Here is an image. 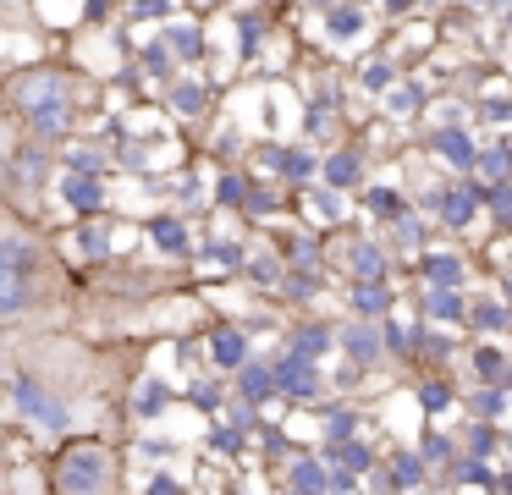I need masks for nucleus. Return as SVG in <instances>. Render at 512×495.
Here are the masks:
<instances>
[{"label":"nucleus","instance_id":"1","mask_svg":"<svg viewBox=\"0 0 512 495\" xmlns=\"http://www.w3.org/2000/svg\"><path fill=\"white\" fill-rule=\"evenodd\" d=\"M61 292H67V281H61L56 253L17 215V204H6V215H0V319L23 325L28 308L56 303Z\"/></svg>","mask_w":512,"mask_h":495},{"label":"nucleus","instance_id":"2","mask_svg":"<svg viewBox=\"0 0 512 495\" xmlns=\"http://www.w3.org/2000/svg\"><path fill=\"white\" fill-rule=\"evenodd\" d=\"M50 495H122V451L94 435L67 440L50 462Z\"/></svg>","mask_w":512,"mask_h":495},{"label":"nucleus","instance_id":"3","mask_svg":"<svg viewBox=\"0 0 512 495\" xmlns=\"http://www.w3.org/2000/svg\"><path fill=\"white\" fill-rule=\"evenodd\" d=\"M78 94H83V83L72 72H61V66H28V72H17L6 83V99H12L17 116L45 110V105H72Z\"/></svg>","mask_w":512,"mask_h":495},{"label":"nucleus","instance_id":"4","mask_svg":"<svg viewBox=\"0 0 512 495\" xmlns=\"http://www.w3.org/2000/svg\"><path fill=\"white\" fill-rule=\"evenodd\" d=\"M50 165H56V154H50L45 143H34V138H17L12 143V160H6V187H12V204L23 193H34V187L50 182Z\"/></svg>","mask_w":512,"mask_h":495},{"label":"nucleus","instance_id":"5","mask_svg":"<svg viewBox=\"0 0 512 495\" xmlns=\"http://www.w3.org/2000/svg\"><path fill=\"white\" fill-rule=\"evenodd\" d=\"M17 121H23V132L34 143H45V149H50V143H61L72 127H78L72 105H45V110H28V116H17Z\"/></svg>","mask_w":512,"mask_h":495},{"label":"nucleus","instance_id":"6","mask_svg":"<svg viewBox=\"0 0 512 495\" xmlns=\"http://www.w3.org/2000/svg\"><path fill=\"white\" fill-rule=\"evenodd\" d=\"M270 374H276V391H287V396H309V402L320 396V369L309 358H298V352H287Z\"/></svg>","mask_w":512,"mask_h":495},{"label":"nucleus","instance_id":"7","mask_svg":"<svg viewBox=\"0 0 512 495\" xmlns=\"http://www.w3.org/2000/svg\"><path fill=\"white\" fill-rule=\"evenodd\" d=\"M380 330L369 325V319H353L347 325V336H342V347H347V358L353 363H380V352H386V341H375Z\"/></svg>","mask_w":512,"mask_h":495},{"label":"nucleus","instance_id":"8","mask_svg":"<svg viewBox=\"0 0 512 495\" xmlns=\"http://www.w3.org/2000/svg\"><path fill=\"white\" fill-rule=\"evenodd\" d=\"M210 358L221 363V369H243L248 363V341H243V330H232V325H221L210 336Z\"/></svg>","mask_w":512,"mask_h":495},{"label":"nucleus","instance_id":"9","mask_svg":"<svg viewBox=\"0 0 512 495\" xmlns=\"http://www.w3.org/2000/svg\"><path fill=\"white\" fill-rule=\"evenodd\" d=\"M347 303H353L364 319H380L391 308V297H386V286H380V281H358L353 292H347Z\"/></svg>","mask_w":512,"mask_h":495},{"label":"nucleus","instance_id":"10","mask_svg":"<svg viewBox=\"0 0 512 495\" xmlns=\"http://www.w3.org/2000/svg\"><path fill=\"white\" fill-rule=\"evenodd\" d=\"M325 347H331V330H325V325H298V330H292V352H298V358L314 363Z\"/></svg>","mask_w":512,"mask_h":495},{"label":"nucleus","instance_id":"11","mask_svg":"<svg viewBox=\"0 0 512 495\" xmlns=\"http://www.w3.org/2000/svg\"><path fill=\"white\" fill-rule=\"evenodd\" d=\"M325 176H331L336 187H347V182H358V176H364V160H358L353 149H342V154H336L331 165H325Z\"/></svg>","mask_w":512,"mask_h":495},{"label":"nucleus","instance_id":"12","mask_svg":"<svg viewBox=\"0 0 512 495\" xmlns=\"http://www.w3.org/2000/svg\"><path fill=\"white\" fill-rule=\"evenodd\" d=\"M380 253H375V242H358V253H353V275L358 281H380Z\"/></svg>","mask_w":512,"mask_h":495},{"label":"nucleus","instance_id":"13","mask_svg":"<svg viewBox=\"0 0 512 495\" xmlns=\"http://www.w3.org/2000/svg\"><path fill=\"white\" fill-rule=\"evenodd\" d=\"M67 198H72L78 215H94V209H100V187L94 182H67Z\"/></svg>","mask_w":512,"mask_h":495},{"label":"nucleus","instance_id":"14","mask_svg":"<svg viewBox=\"0 0 512 495\" xmlns=\"http://www.w3.org/2000/svg\"><path fill=\"white\" fill-rule=\"evenodd\" d=\"M292 484H298L303 495H320V490H325V473H320V462H298V473H292Z\"/></svg>","mask_w":512,"mask_h":495},{"label":"nucleus","instance_id":"15","mask_svg":"<svg viewBox=\"0 0 512 495\" xmlns=\"http://www.w3.org/2000/svg\"><path fill=\"white\" fill-rule=\"evenodd\" d=\"M424 308H430V314H446V319H463V297L457 292H430Z\"/></svg>","mask_w":512,"mask_h":495},{"label":"nucleus","instance_id":"16","mask_svg":"<svg viewBox=\"0 0 512 495\" xmlns=\"http://www.w3.org/2000/svg\"><path fill=\"white\" fill-rule=\"evenodd\" d=\"M243 391L259 402V396H270V391H276V374H270V369H248V374H243Z\"/></svg>","mask_w":512,"mask_h":495},{"label":"nucleus","instance_id":"17","mask_svg":"<svg viewBox=\"0 0 512 495\" xmlns=\"http://www.w3.org/2000/svg\"><path fill=\"white\" fill-rule=\"evenodd\" d=\"M435 149L452 154V165H474V154H468V143L457 138V132H446V138H435Z\"/></svg>","mask_w":512,"mask_h":495},{"label":"nucleus","instance_id":"18","mask_svg":"<svg viewBox=\"0 0 512 495\" xmlns=\"http://www.w3.org/2000/svg\"><path fill=\"white\" fill-rule=\"evenodd\" d=\"M78 242H83V253H89V259H105V231L100 226H78Z\"/></svg>","mask_w":512,"mask_h":495},{"label":"nucleus","instance_id":"19","mask_svg":"<svg viewBox=\"0 0 512 495\" xmlns=\"http://www.w3.org/2000/svg\"><path fill=\"white\" fill-rule=\"evenodd\" d=\"M155 237H160V242H166V248H171V253H177V248H182V242H188V231H182V226H171V220H155Z\"/></svg>","mask_w":512,"mask_h":495},{"label":"nucleus","instance_id":"20","mask_svg":"<svg viewBox=\"0 0 512 495\" xmlns=\"http://www.w3.org/2000/svg\"><path fill=\"white\" fill-rule=\"evenodd\" d=\"M369 204H375V215H386V220L402 215V198L397 193H369Z\"/></svg>","mask_w":512,"mask_h":495},{"label":"nucleus","instance_id":"21","mask_svg":"<svg viewBox=\"0 0 512 495\" xmlns=\"http://www.w3.org/2000/svg\"><path fill=\"white\" fill-rule=\"evenodd\" d=\"M441 204H446V220H452V226H463V220H468V193H446Z\"/></svg>","mask_w":512,"mask_h":495},{"label":"nucleus","instance_id":"22","mask_svg":"<svg viewBox=\"0 0 512 495\" xmlns=\"http://www.w3.org/2000/svg\"><path fill=\"white\" fill-rule=\"evenodd\" d=\"M424 270H430V281H446V286L457 281V259H430Z\"/></svg>","mask_w":512,"mask_h":495},{"label":"nucleus","instance_id":"23","mask_svg":"<svg viewBox=\"0 0 512 495\" xmlns=\"http://www.w3.org/2000/svg\"><path fill=\"white\" fill-rule=\"evenodd\" d=\"M287 160H292L287 165L292 176H314V171H320V165H314V154H287Z\"/></svg>","mask_w":512,"mask_h":495},{"label":"nucleus","instance_id":"24","mask_svg":"<svg viewBox=\"0 0 512 495\" xmlns=\"http://www.w3.org/2000/svg\"><path fill=\"white\" fill-rule=\"evenodd\" d=\"M221 198H226V204H237V198H243V182H237V176H226V182H221Z\"/></svg>","mask_w":512,"mask_h":495},{"label":"nucleus","instance_id":"25","mask_svg":"<svg viewBox=\"0 0 512 495\" xmlns=\"http://www.w3.org/2000/svg\"><path fill=\"white\" fill-rule=\"evenodd\" d=\"M386 6H391V11H408V6H413V0H386Z\"/></svg>","mask_w":512,"mask_h":495}]
</instances>
